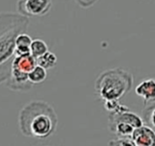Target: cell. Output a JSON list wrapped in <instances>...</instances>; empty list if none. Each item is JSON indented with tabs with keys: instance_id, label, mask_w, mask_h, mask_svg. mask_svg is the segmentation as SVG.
Returning a JSON list of instances; mask_svg holds the SVG:
<instances>
[{
	"instance_id": "obj_8",
	"label": "cell",
	"mask_w": 155,
	"mask_h": 146,
	"mask_svg": "<svg viewBox=\"0 0 155 146\" xmlns=\"http://www.w3.org/2000/svg\"><path fill=\"white\" fill-rule=\"evenodd\" d=\"M32 42V38L26 33L19 34L15 39V56H24L31 54L30 47Z\"/></svg>"
},
{
	"instance_id": "obj_7",
	"label": "cell",
	"mask_w": 155,
	"mask_h": 146,
	"mask_svg": "<svg viewBox=\"0 0 155 146\" xmlns=\"http://www.w3.org/2000/svg\"><path fill=\"white\" fill-rule=\"evenodd\" d=\"M135 93L146 105L155 102V78H149L142 80L136 86Z\"/></svg>"
},
{
	"instance_id": "obj_9",
	"label": "cell",
	"mask_w": 155,
	"mask_h": 146,
	"mask_svg": "<svg viewBox=\"0 0 155 146\" xmlns=\"http://www.w3.org/2000/svg\"><path fill=\"white\" fill-rule=\"evenodd\" d=\"M142 118L145 126L155 131V102L146 105L143 111Z\"/></svg>"
},
{
	"instance_id": "obj_11",
	"label": "cell",
	"mask_w": 155,
	"mask_h": 146,
	"mask_svg": "<svg viewBox=\"0 0 155 146\" xmlns=\"http://www.w3.org/2000/svg\"><path fill=\"white\" fill-rule=\"evenodd\" d=\"M36 62L38 66L44 68L45 70L53 69L57 63V57L54 53L48 51L45 54L36 59Z\"/></svg>"
},
{
	"instance_id": "obj_12",
	"label": "cell",
	"mask_w": 155,
	"mask_h": 146,
	"mask_svg": "<svg viewBox=\"0 0 155 146\" xmlns=\"http://www.w3.org/2000/svg\"><path fill=\"white\" fill-rule=\"evenodd\" d=\"M47 77V72L46 70L40 66H36L29 74H28V79L29 81L34 85V84H40L43 83Z\"/></svg>"
},
{
	"instance_id": "obj_5",
	"label": "cell",
	"mask_w": 155,
	"mask_h": 146,
	"mask_svg": "<svg viewBox=\"0 0 155 146\" xmlns=\"http://www.w3.org/2000/svg\"><path fill=\"white\" fill-rule=\"evenodd\" d=\"M37 66L36 59L31 54L24 56H15L11 69V73L18 76L28 77V74Z\"/></svg>"
},
{
	"instance_id": "obj_3",
	"label": "cell",
	"mask_w": 155,
	"mask_h": 146,
	"mask_svg": "<svg viewBox=\"0 0 155 146\" xmlns=\"http://www.w3.org/2000/svg\"><path fill=\"white\" fill-rule=\"evenodd\" d=\"M133 75L121 68L103 71L94 82L96 95L104 101L120 100L128 94L133 87Z\"/></svg>"
},
{
	"instance_id": "obj_13",
	"label": "cell",
	"mask_w": 155,
	"mask_h": 146,
	"mask_svg": "<svg viewBox=\"0 0 155 146\" xmlns=\"http://www.w3.org/2000/svg\"><path fill=\"white\" fill-rule=\"evenodd\" d=\"M109 146H136L131 137H118L109 143Z\"/></svg>"
},
{
	"instance_id": "obj_10",
	"label": "cell",
	"mask_w": 155,
	"mask_h": 146,
	"mask_svg": "<svg viewBox=\"0 0 155 146\" xmlns=\"http://www.w3.org/2000/svg\"><path fill=\"white\" fill-rule=\"evenodd\" d=\"M47 51H48V46L45 41L41 39L33 40L31 47H30V53L34 58L38 59L39 57L45 54Z\"/></svg>"
},
{
	"instance_id": "obj_2",
	"label": "cell",
	"mask_w": 155,
	"mask_h": 146,
	"mask_svg": "<svg viewBox=\"0 0 155 146\" xmlns=\"http://www.w3.org/2000/svg\"><path fill=\"white\" fill-rule=\"evenodd\" d=\"M29 19L18 13L0 14V84L10 76L15 58V39L26 32Z\"/></svg>"
},
{
	"instance_id": "obj_14",
	"label": "cell",
	"mask_w": 155,
	"mask_h": 146,
	"mask_svg": "<svg viewBox=\"0 0 155 146\" xmlns=\"http://www.w3.org/2000/svg\"><path fill=\"white\" fill-rule=\"evenodd\" d=\"M104 107L109 112V114H111V113H115L120 109H122L124 105H122L119 102V100H107L104 101Z\"/></svg>"
},
{
	"instance_id": "obj_15",
	"label": "cell",
	"mask_w": 155,
	"mask_h": 146,
	"mask_svg": "<svg viewBox=\"0 0 155 146\" xmlns=\"http://www.w3.org/2000/svg\"><path fill=\"white\" fill-rule=\"evenodd\" d=\"M98 0H75V2L84 8H88L93 6Z\"/></svg>"
},
{
	"instance_id": "obj_4",
	"label": "cell",
	"mask_w": 155,
	"mask_h": 146,
	"mask_svg": "<svg viewBox=\"0 0 155 146\" xmlns=\"http://www.w3.org/2000/svg\"><path fill=\"white\" fill-rule=\"evenodd\" d=\"M52 7V0H19L17 3L18 14L29 17L45 15Z\"/></svg>"
},
{
	"instance_id": "obj_6",
	"label": "cell",
	"mask_w": 155,
	"mask_h": 146,
	"mask_svg": "<svg viewBox=\"0 0 155 146\" xmlns=\"http://www.w3.org/2000/svg\"><path fill=\"white\" fill-rule=\"evenodd\" d=\"M131 138L136 146H155V131L145 125L135 129Z\"/></svg>"
},
{
	"instance_id": "obj_1",
	"label": "cell",
	"mask_w": 155,
	"mask_h": 146,
	"mask_svg": "<svg viewBox=\"0 0 155 146\" xmlns=\"http://www.w3.org/2000/svg\"><path fill=\"white\" fill-rule=\"evenodd\" d=\"M18 123L25 136L45 139L55 132L58 118L54 109L48 103L32 101L20 111Z\"/></svg>"
}]
</instances>
